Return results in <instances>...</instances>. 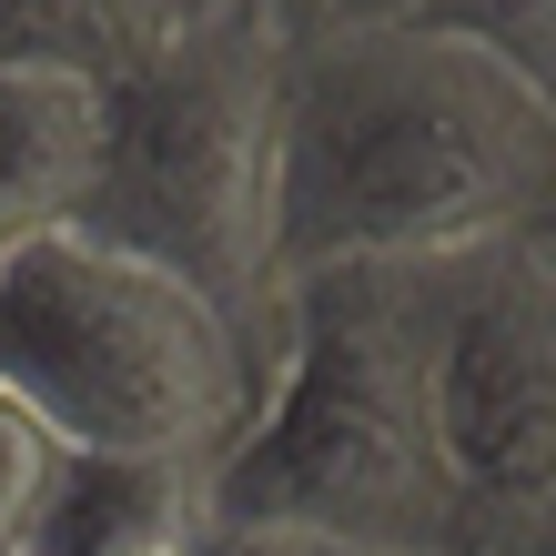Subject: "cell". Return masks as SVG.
<instances>
[{"instance_id": "obj_1", "label": "cell", "mask_w": 556, "mask_h": 556, "mask_svg": "<svg viewBox=\"0 0 556 556\" xmlns=\"http://www.w3.org/2000/svg\"><path fill=\"white\" fill-rule=\"evenodd\" d=\"M556 223V81L435 11L304 0L283 61V283Z\"/></svg>"}, {"instance_id": "obj_2", "label": "cell", "mask_w": 556, "mask_h": 556, "mask_svg": "<svg viewBox=\"0 0 556 556\" xmlns=\"http://www.w3.org/2000/svg\"><path fill=\"white\" fill-rule=\"evenodd\" d=\"M213 536L466 556L445 445V264H334L293 283L274 395L213 485Z\"/></svg>"}, {"instance_id": "obj_3", "label": "cell", "mask_w": 556, "mask_h": 556, "mask_svg": "<svg viewBox=\"0 0 556 556\" xmlns=\"http://www.w3.org/2000/svg\"><path fill=\"white\" fill-rule=\"evenodd\" d=\"M274 365L283 354L223 293L91 223H51L0 253V375L91 455L223 485L274 395Z\"/></svg>"}, {"instance_id": "obj_4", "label": "cell", "mask_w": 556, "mask_h": 556, "mask_svg": "<svg viewBox=\"0 0 556 556\" xmlns=\"http://www.w3.org/2000/svg\"><path fill=\"white\" fill-rule=\"evenodd\" d=\"M304 0H203L112 72L91 233L182 264L283 354V61Z\"/></svg>"}, {"instance_id": "obj_5", "label": "cell", "mask_w": 556, "mask_h": 556, "mask_svg": "<svg viewBox=\"0 0 556 556\" xmlns=\"http://www.w3.org/2000/svg\"><path fill=\"white\" fill-rule=\"evenodd\" d=\"M445 445L466 556H536L556 516V223L445 253Z\"/></svg>"}, {"instance_id": "obj_6", "label": "cell", "mask_w": 556, "mask_h": 556, "mask_svg": "<svg viewBox=\"0 0 556 556\" xmlns=\"http://www.w3.org/2000/svg\"><path fill=\"white\" fill-rule=\"evenodd\" d=\"M112 142V72L61 51H0V253L91 213Z\"/></svg>"}, {"instance_id": "obj_7", "label": "cell", "mask_w": 556, "mask_h": 556, "mask_svg": "<svg viewBox=\"0 0 556 556\" xmlns=\"http://www.w3.org/2000/svg\"><path fill=\"white\" fill-rule=\"evenodd\" d=\"M192 527H213V485L182 476V466H142V455H72L61 476V506H51V536L41 556H152Z\"/></svg>"}, {"instance_id": "obj_8", "label": "cell", "mask_w": 556, "mask_h": 556, "mask_svg": "<svg viewBox=\"0 0 556 556\" xmlns=\"http://www.w3.org/2000/svg\"><path fill=\"white\" fill-rule=\"evenodd\" d=\"M72 435L0 375V556H41L51 536V506H61V476H72Z\"/></svg>"}, {"instance_id": "obj_9", "label": "cell", "mask_w": 556, "mask_h": 556, "mask_svg": "<svg viewBox=\"0 0 556 556\" xmlns=\"http://www.w3.org/2000/svg\"><path fill=\"white\" fill-rule=\"evenodd\" d=\"M415 11L466 21V30H485V41H506L536 81H556V0H415Z\"/></svg>"}, {"instance_id": "obj_10", "label": "cell", "mask_w": 556, "mask_h": 556, "mask_svg": "<svg viewBox=\"0 0 556 556\" xmlns=\"http://www.w3.org/2000/svg\"><path fill=\"white\" fill-rule=\"evenodd\" d=\"M203 536H213V527H192V536H173V546H152V556H213Z\"/></svg>"}, {"instance_id": "obj_11", "label": "cell", "mask_w": 556, "mask_h": 556, "mask_svg": "<svg viewBox=\"0 0 556 556\" xmlns=\"http://www.w3.org/2000/svg\"><path fill=\"white\" fill-rule=\"evenodd\" d=\"M354 11H415V0H354Z\"/></svg>"}, {"instance_id": "obj_12", "label": "cell", "mask_w": 556, "mask_h": 556, "mask_svg": "<svg viewBox=\"0 0 556 556\" xmlns=\"http://www.w3.org/2000/svg\"><path fill=\"white\" fill-rule=\"evenodd\" d=\"M536 556H556V516H546V536H536Z\"/></svg>"}]
</instances>
